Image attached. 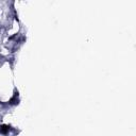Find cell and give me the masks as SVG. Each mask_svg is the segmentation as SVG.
<instances>
[{"label": "cell", "instance_id": "1", "mask_svg": "<svg viewBox=\"0 0 136 136\" xmlns=\"http://www.w3.org/2000/svg\"><path fill=\"white\" fill-rule=\"evenodd\" d=\"M9 130H10V128L8 126H1V127H0V133H2V134L8 133Z\"/></svg>", "mask_w": 136, "mask_h": 136}]
</instances>
